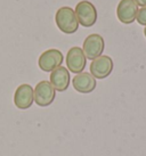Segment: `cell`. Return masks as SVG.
I'll return each mask as SVG.
<instances>
[{"label":"cell","instance_id":"obj_8","mask_svg":"<svg viewBox=\"0 0 146 156\" xmlns=\"http://www.w3.org/2000/svg\"><path fill=\"white\" fill-rule=\"evenodd\" d=\"M35 103V89L27 83L18 86L14 94V104L18 109L30 108Z\"/></svg>","mask_w":146,"mask_h":156},{"label":"cell","instance_id":"obj_1","mask_svg":"<svg viewBox=\"0 0 146 156\" xmlns=\"http://www.w3.org/2000/svg\"><path fill=\"white\" fill-rule=\"evenodd\" d=\"M55 23L60 32L65 34H73L79 29V22H78L77 15L73 8L63 6L57 9L55 14Z\"/></svg>","mask_w":146,"mask_h":156},{"label":"cell","instance_id":"obj_12","mask_svg":"<svg viewBox=\"0 0 146 156\" xmlns=\"http://www.w3.org/2000/svg\"><path fill=\"white\" fill-rule=\"evenodd\" d=\"M136 21L138 22V24L146 26V7H141L138 9Z\"/></svg>","mask_w":146,"mask_h":156},{"label":"cell","instance_id":"obj_14","mask_svg":"<svg viewBox=\"0 0 146 156\" xmlns=\"http://www.w3.org/2000/svg\"><path fill=\"white\" fill-rule=\"evenodd\" d=\"M144 34H145V37H146V26H145V29H144Z\"/></svg>","mask_w":146,"mask_h":156},{"label":"cell","instance_id":"obj_4","mask_svg":"<svg viewBox=\"0 0 146 156\" xmlns=\"http://www.w3.org/2000/svg\"><path fill=\"white\" fill-rule=\"evenodd\" d=\"M104 49H105V41L103 37L98 33L89 34L82 44V50L85 52L87 59H91V61L102 56Z\"/></svg>","mask_w":146,"mask_h":156},{"label":"cell","instance_id":"obj_11","mask_svg":"<svg viewBox=\"0 0 146 156\" xmlns=\"http://www.w3.org/2000/svg\"><path fill=\"white\" fill-rule=\"evenodd\" d=\"M50 80L49 82L52 83L56 91L63 92L65 91L70 86L71 82V75H70V71L64 66H60L53 72H50Z\"/></svg>","mask_w":146,"mask_h":156},{"label":"cell","instance_id":"obj_10","mask_svg":"<svg viewBox=\"0 0 146 156\" xmlns=\"http://www.w3.org/2000/svg\"><path fill=\"white\" fill-rule=\"evenodd\" d=\"M73 88L80 94H90L96 89V79L88 72H81L73 76Z\"/></svg>","mask_w":146,"mask_h":156},{"label":"cell","instance_id":"obj_9","mask_svg":"<svg viewBox=\"0 0 146 156\" xmlns=\"http://www.w3.org/2000/svg\"><path fill=\"white\" fill-rule=\"evenodd\" d=\"M138 9L135 0H120L116 7L118 20L123 24H131L136 21Z\"/></svg>","mask_w":146,"mask_h":156},{"label":"cell","instance_id":"obj_3","mask_svg":"<svg viewBox=\"0 0 146 156\" xmlns=\"http://www.w3.org/2000/svg\"><path fill=\"white\" fill-rule=\"evenodd\" d=\"M64 62V56L60 50L52 48L43 51L38 59V65L43 72H53L57 67L62 66Z\"/></svg>","mask_w":146,"mask_h":156},{"label":"cell","instance_id":"obj_2","mask_svg":"<svg viewBox=\"0 0 146 156\" xmlns=\"http://www.w3.org/2000/svg\"><path fill=\"white\" fill-rule=\"evenodd\" d=\"M74 12L79 24L85 27H90L97 21V9L95 5L88 0L79 1L75 6Z\"/></svg>","mask_w":146,"mask_h":156},{"label":"cell","instance_id":"obj_6","mask_svg":"<svg viewBox=\"0 0 146 156\" xmlns=\"http://www.w3.org/2000/svg\"><path fill=\"white\" fill-rule=\"evenodd\" d=\"M66 69L70 72L74 74H79L83 72V69L86 67L87 64V57L85 52L80 47H72L69 49V51L66 54Z\"/></svg>","mask_w":146,"mask_h":156},{"label":"cell","instance_id":"obj_13","mask_svg":"<svg viewBox=\"0 0 146 156\" xmlns=\"http://www.w3.org/2000/svg\"><path fill=\"white\" fill-rule=\"evenodd\" d=\"M135 2L137 4V6H141V7H146V0H135Z\"/></svg>","mask_w":146,"mask_h":156},{"label":"cell","instance_id":"obj_5","mask_svg":"<svg viewBox=\"0 0 146 156\" xmlns=\"http://www.w3.org/2000/svg\"><path fill=\"white\" fill-rule=\"evenodd\" d=\"M56 90L49 81H40L35 88V103L40 107H47L55 100Z\"/></svg>","mask_w":146,"mask_h":156},{"label":"cell","instance_id":"obj_7","mask_svg":"<svg viewBox=\"0 0 146 156\" xmlns=\"http://www.w3.org/2000/svg\"><path fill=\"white\" fill-rule=\"evenodd\" d=\"M114 67L113 61L110 56L102 55L91 61L90 64V74L95 79H106L112 73Z\"/></svg>","mask_w":146,"mask_h":156}]
</instances>
